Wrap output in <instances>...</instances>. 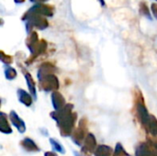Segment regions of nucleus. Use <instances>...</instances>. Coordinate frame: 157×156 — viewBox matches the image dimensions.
Wrapping results in <instances>:
<instances>
[{
    "label": "nucleus",
    "mask_w": 157,
    "mask_h": 156,
    "mask_svg": "<svg viewBox=\"0 0 157 156\" xmlns=\"http://www.w3.org/2000/svg\"><path fill=\"white\" fill-rule=\"evenodd\" d=\"M73 108L74 106L72 104H66L63 108L51 113V117L57 122L60 132L63 137L72 135L74 131L77 114L73 112Z\"/></svg>",
    "instance_id": "obj_1"
},
{
    "label": "nucleus",
    "mask_w": 157,
    "mask_h": 156,
    "mask_svg": "<svg viewBox=\"0 0 157 156\" xmlns=\"http://www.w3.org/2000/svg\"><path fill=\"white\" fill-rule=\"evenodd\" d=\"M22 20L26 21V28L28 31H33L32 29L36 28L38 29H45L49 26L48 20L44 17V16L36 14L34 12H31L29 9L23 15Z\"/></svg>",
    "instance_id": "obj_2"
},
{
    "label": "nucleus",
    "mask_w": 157,
    "mask_h": 156,
    "mask_svg": "<svg viewBox=\"0 0 157 156\" xmlns=\"http://www.w3.org/2000/svg\"><path fill=\"white\" fill-rule=\"evenodd\" d=\"M135 106H136V112H137L139 121L145 128L147 126V123H148V121L150 120L151 115L148 113V110H147V108L145 107V104H144V100L142 92L139 91V90H136Z\"/></svg>",
    "instance_id": "obj_3"
},
{
    "label": "nucleus",
    "mask_w": 157,
    "mask_h": 156,
    "mask_svg": "<svg viewBox=\"0 0 157 156\" xmlns=\"http://www.w3.org/2000/svg\"><path fill=\"white\" fill-rule=\"evenodd\" d=\"M136 156H157V146L152 139L146 143H141L135 150Z\"/></svg>",
    "instance_id": "obj_4"
},
{
    "label": "nucleus",
    "mask_w": 157,
    "mask_h": 156,
    "mask_svg": "<svg viewBox=\"0 0 157 156\" xmlns=\"http://www.w3.org/2000/svg\"><path fill=\"white\" fill-rule=\"evenodd\" d=\"M86 126H87V120L86 119L83 118L79 122V127L75 130L72 133V141L78 146H81L83 144V141L87 136L86 131Z\"/></svg>",
    "instance_id": "obj_5"
},
{
    "label": "nucleus",
    "mask_w": 157,
    "mask_h": 156,
    "mask_svg": "<svg viewBox=\"0 0 157 156\" xmlns=\"http://www.w3.org/2000/svg\"><path fill=\"white\" fill-rule=\"evenodd\" d=\"M40 84L39 86L41 90L44 91H55L57 89H59L60 84H59V80L56 77V75L54 74H52L50 75H47L45 77H43L42 79L39 80Z\"/></svg>",
    "instance_id": "obj_6"
},
{
    "label": "nucleus",
    "mask_w": 157,
    "mask_h": 156,
    "mask_svg": "<svg viewBox=\"0 0 157 156\" xmlns=\"http://www.w3.org/2000/svg\"><path fill=\"white\" fill-rule=\"evenodd\" d=\"M29 10L44 17H52L54 14V7L52 6L46 5L43 3H37L31 8H29Z\"/></svg>",
    "instance_id": "obj_7"
},
{
    "label": "nucleus",
    "mask_w": 157,
    "mask_h": 156,
    "mask_svg": "<svg viewBox=\"0 0 157 156\" xmlns=\"http://www.w3.org/2000/svg\"><path fill=\"white\" fill-rule=\"evenodd\" d=\"M48 48V43L45 40H40V41L38 42V44L36 45V47L30 51L31 52V56L28 59V61L26 62L27 64H30L32 63V62L35 61L36 58H38L40 55L43 54Z\"/></svg>",
    "instance_id": "obj_8"
},
{
    "label": "nucleus",
    "mask_w": 157,
    "mask_h": 156,
    "mask_svg": "<svg viewBox=\"0 0 157 156\" xmlns=\"http://www.w3.org/2000/svg\"><path fill=\"white\" fill-rule=\"evenodd\" d=\"M96 147H97L96 138L92 133H88L82 146V154L86 155H90L94 152H96Z\"/></svg>",
    "instance_id": "obj_9"
},
{
    "label": "nucleus",
    "mask_w": 157,
    "mask_h": 156,
    "mask_svg": "<svg viewBox=\"0 0 157 156\" xmlns=\"http://www.w3.org/2000/svg\"><path fill=\"white\" fill-rule=\"evenodd\" d=\"M55 71H56V67L52 63H49V62L43 63L38 70V79L40 80L47 75L54 74Z\"/></svg>",
    "instance_id": "obj_10"
},
{
    "label": "nucleus",
    "mask_w": 157,
    "mask_h": 156,
    "mask_svg": "<svg viewBox=\"0 0 157 156\" xmlns=\"http://www.w3.org/2000/svg\"><path fill=\"white\" fill-rule=\"evenodd\" d=\"M52 103L55 110H59L66 105L65 99L63 97V95L56 90L53 91L52 94Z\"/></svg>",
    "instance_id": "obj_11"
},
{
    "label": "nucleus",
    "mask_w": 157,
    "mask_h": 156,
    "mask_svg": "<svg viewBox=\"0 0 157 156\" xmlns=\"http://www.w3.org/2000/svg\"><path fill=\"white\" fill-rule=\"evenodd\" d=\"M9 120H11L12 124L17 129V131H18L20 133L25 132V131H26L25 123H24V121L17 116V114L15 111L12 110V111L9 113Z\"/></svg>",
    "instance_id": "obj_12"
},
{
    "label": "nucleus",
    "mask_w": 157,
    "mask_h": 156,
    "mask_svg": "<svg viewBox=\"0 0 157 156\" xmlns=\"http://www.w3.org/2000/svg\"><path fill=\"white\" fill-rule=\"evenodd\" d=\"M20 145L21 147L27 151V152H30V153H33V152H40V148L37 146V144L32 141L30 140L29 138H26L24 139L22 142H20Z\"/></svg>",
    "instance_id": "obj_13"
},
{
    "label": "nucleus",
    "mask_w": 157,
    "mask_h": 156,
    "mask_svg": "<svg viewBox=\"0 0 157 156\" xmlns=\"http://www.w3.org/2000/svg\"><path fill=\"white\" fill-rule=\"evenodd\" d=\"M17 97L20 103L24 104L27 107H30L32 104V97L30 94L26 92L23 89H18L17 90Z\"/></svg>",
    "instance_id": "obj_14"
},
{
    "label": "nucleus",
    "mask_w": 157,
    "mask_h": 156,
    "mask_svg": "<svg viewBox=\"0 0 157 156\" xmlns=\"http://www.w3.org/2000/svg\"><path fill=\"white\" fill-rule=\"evenodd\" d=\"M145 130L152 136L157 137V120L155 116L151 115L150 120H149V121L147 123V126L145 127Z\"/></svg>",
    "instance_id": "obj_15"
},
{
    "label": "nucleus",
    "mask_w": 157,
    "mask_h": 156,
    "mask_svg": "<svg viewBox=\"0 0 157 156\" xmlns=\"http://www.w3.org/2000/svg\"><path fill=\"white\" fill-rule=\"evenodd\" d=\"M24 75H25V78H26V81H27V85H28V87L29 89V92L30 94L32 95V97L34 98L37 97V94H36V84L31 76V74L29 73H28L27 71H24Z\"/></svg>",
    "instance_id": "obj_16"
},
{
    "label": "nucleus",
    "mask_w": 157,
    "mask_h": 156,
    "mask_svg": "<svg viewBox=\"0 0 157 156\" xmlns=\"http://www.w3.org/2000/svg\"><path fill=\"white\" fill-rule=\"evenodd\" d=\"M0 130L3 133L6 134H9L12 132V130L7 121V116L3 112L0 113Z\"/></svg>",
    "instance_id": "obj_17"
},
{
    "label": "nucleus",
    "mask_w": 157,
    "mask_h": 156,
    "mask_svg": "<svg viewBox=\"0 0 157 156\" xmlns=\"http://www.w3.org/2000/svg\"><path fill=\"white\" fill-rule=\"evenodd\" d=\"M39 41H40V40H39L38 33L36 31H31L30 35L29 36V38L26 40V44H27V47L29 48V50L31 51L36 47V45L38 44Z\"/></svg>",
    "instance_id": "obj_18"
},
{
    "label": "nucleus",
    "mask_w": 157,
    "mask_h": 156,
    "mask_svg": "<svg viewBox=\"0 0 157 156\" xmlns=\"http://www.w3.org/2000/svg\"><path fill=\"white\" fill-rule=\"evenodd\" d=\"M111 154H112L111 147L107 145H100L96 150L95 156H111Z\"/></svg>",
    "instance_id": "obj_19"
},
{
    "label": "nucleus",
    "mask_w": 157,
    "mask_h": 156,
    "mask_svg": "<svg viewBox=\"0 0 157 156\" xmlns=\"http://www.w3.org/2000/svg\"><path fill=\"white\" fill-rule=\"evenodd\" d=\"M5 74H6V79L13 80V79H15L17 77V71L14 68L6 65V67L5 68Z\"/></svg>",
    "instance_id": "obj_20"
},
{
    "label": "nucleus",
    "mask_w": 157,
    "mask_h": 156,
    "mask_svg": "<svg viewBox=\"0 0 157 156\" xmlns=\"http://www.w3.org/2000/svg\"><path fill=\"white\" fill-rule=\"evenodd\" d=\"M50 143H51V145L52 146V149L60 154H64V149L63 148V146L60 144V143H58L56 140L54 139H50Z\"/></svg>",
    "instance_id": "obj_21"
},
{
    "label": "nucleus",
    "mask_w": 157,
    "mask_h": 156,
    "mask_svg": "<svg viewBox=\"0 0 157 156\" xmlns=\"http://www.w3.org/2000/svg\"><path fill=\"white\" fill-rule=\"evenodd\" d=\"M113 156H132L130 155L129 154H127V152L123 149L122 145L121 143H118L116 145V149H115V152H114V154Z\"/></svg>",
    "instance_id": "obj_22"
},
{
    "label": "nucleus",
    "mask_w": 157,
    "mask_h": 156,
    "mask_svg": "<svg viewBox=\"0 0 157 156\" xmlns=\"http://www.w3.org/2000/svg\"><path fill=\"white\" fill-rule=\"evenodd\" d=\"M1 61H2L5 64L9 65V64H11V63H13V58H12V56L6 54V53L2 51H1Z\"/></svg>",
    "instance_id": "obj_23"
},
{
    "label": "nucleus",
    "mask_w": 157,
    "mask_h": 156,
    "mask_svg": "<svg viewBox=\"0 0 157 156\" xmlns=\"http://www.w3.org/2000/svg\"><path fill=\"white\" fill-rule=\"evenodd\" d=\"M140 12L142 14H144L145 17H148L149 18H151V15H150V11L148 9V6L147 5L144 3V2H142L140 4Z\"/></svg>",
    "instance_id": "obj_24"
},
{
    "label": "nucleus",
    "mask_w": 157,
    "mask_h": 156,
    "mask_svg": "<svg viewBox=\"0 0 157 156\" xmlns=\"http://www.w3.org/2000/svg\"><path fill=\"white\" fill-rule=\"evenodd\" d=\"M152 11H153V14H154L155 17H156L157 18V4L156 3L152 4Z\"/></svg>",
    "instance_id": "obj_25"
},
{
    "label": "nucleus",
    "mask_w": 157,
    "mask_h": 156,
    "mask_svg": "<svg viewBox=\"0 0 157 156\" xmlns=\"http://www.w3.org/2000/svg\"><path fill=\"white\" fill-rule=\"evenodd\" d=\"M31 2H35V3H44L47 2L48 0H30Z\"/></svg>",
    "instance_id": "obj_26"
},
{
    "label": "nucleus",
    "mask_w": 157,
    "mask_h": 156,
    "mask_svg": "<svg viewBox=\"0 0 157 156\" xmlns=\"http://www.w3.org/2000/svg\"><path fill=\"white\" fill-rule=\"evenodd\" d=\"M45 156H56L55 154L52 153V152H48V153H45Z\"/></svg>",
    "instance_id": "obj_27"
},
{
    "label": "nucleus",
    "mask_w": 157,
    "mask_h": 156,
    "mask_svg": "<svg viewBox=\"0 0 157 156\" xmlns=\"http://www.w3.org/2000/svg\"><path fill=\"white\" fill-rule=\"evenodd\" d=\"M16 3H17V4H20V3H24L25 2V0H14Z\"/></svg>",
    "instance_id": "obj_28"
},
{
    "label": "nucleus",
    "mask_w": 157,
    "mask_h": 156,
    "mask_svg": "<svg viewBox=\"0 0 157 156\" xmlns=\"http://www.w3.org/2000/svg\"><path fill=\"white\" fill-rule=\"evenodd\" d=\"M98 1H99L100 5H101L102 6H105V1H104V0H98Z\"/></svg>",
    "instance_id": "obj_29"
},
{
    "label": "nucleus",
    "mask_w": 157,
    "mask_h": 156,
    "mask_svg": "<svg viewBox=\"0 0 157 156\" xmlns=\"http://www.w3.org/2000/svg\"><path fill=\"white\" fill-rule=\"evenodd\" d=\"M74 154H75V156H83V154H78L77 152H75Z\"/></svg>",
    "instance_id": "obj_30"
}]
</instances>
